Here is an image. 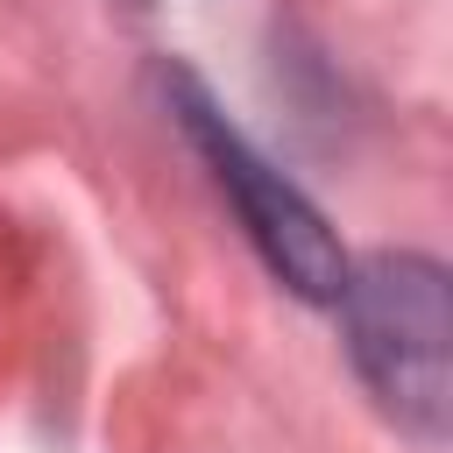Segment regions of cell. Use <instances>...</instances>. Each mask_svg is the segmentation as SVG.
Returning a JSON list of instances; mask_svg holds the SVG:
<instances>
[{
  "instance_id": "cell-1",
  "label": "cell",
  "mask_w": 453,
  "mask_h": 453,
  "mask_svg": "<svg viewBox=\"0 0 453 453\" xmlns=\"http://www.w3.org/2000/svg\"><path fill=\"white\" fill-rule=\"evenodd\" d=\"M340 326L347 361L382 403L396 432H411L425 453L446 446L453 411V361H446V269L432 255H368L340 276Z\"/></svg>"
},
{
  "instance_id": "cell-2",
  "label": "cell",
  "mask_w": 453,
  "mask_h": 453,
  "mask_svg": "<svg viewBox=\"0 0 453 453\" xmlns=\"http://www.w3.org/2000/svg\"><path fill=\"white\" fill-rule=\"evenodd\" d=\"M163 99H170V113H177V127H184V142L212 163V184L234 198V212H241V226H248V241H255V255L297 290V297H311V304H333L340 297V276H347V255H340V241H333V226L319 219V205L219 113V99L191 78V71H163Z\"/></svg>"
}]
</instances>
